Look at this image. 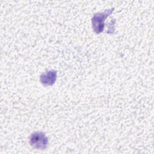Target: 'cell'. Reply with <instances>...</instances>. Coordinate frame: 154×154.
Masks as SVG:
<instances>
[{"label":"cell","instance_id":"1","mask_svg":"<svg viewBox=\"0 0 154 154\" xmlns=\"http://www.w3.org/2000/svg\"><path fill=\"white\" fill-rule=\"evenodd\" d=\"M114 8L108 9L102 13H96L94 15L91 19L92 26L94 31L99 34L103 31L105 19L113 11Z\"/></svg>","mask_w":154,"mask_h":154},{"label":"cell","instance_id":"2","mask_svg":"<svg viewBox=\"0 0 154 154\" xmlns=\"http://www.w3.org/2000/svg\"><path fill=\"white\" fill-rule=\"evenodd\" d=\"M30 144L37 149H45L48 144V140L46 135L42 132H34L29 137Z\"/></svg>","mask_w":154,"mask_h":154},{"label":"cell","instance_id":"3","mask_svg":"<svg viewBox=\"0 0 154 154\" xmlns=\"http://www.w3.org/2000/svg\"><path fill=\"white\" fill-rule=\"evenodd\" d=\"M57 79V72L55 70L48 71L40 76V81L45 85H52Z\"/></svg>","mask_w":154,"mask_h":154}]
</instances>
